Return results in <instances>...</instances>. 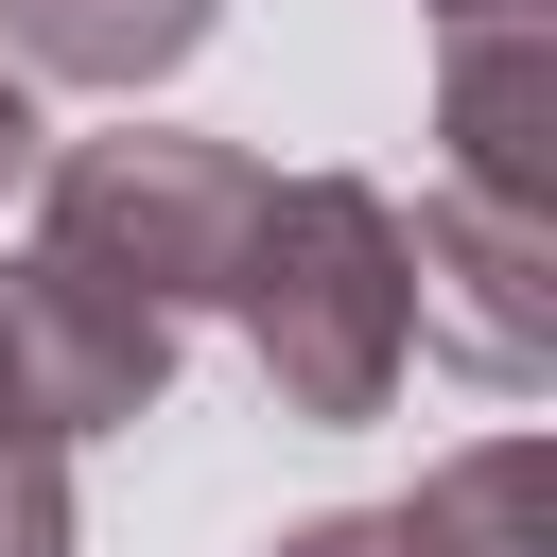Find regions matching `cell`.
I'll use <instances>...</instances> for the list:
<instances>
[{"label":"cell","mask_w":557,"mask_h":557,"mask_svg":"<svg viewBox=\"0 0 557 557\" xmlns=\"http://www.w3.org/2000/svg\"><path fill=\"white\" fill-rule=\"evenodd\" d=\"M418 17H435V35H453V17H557V0H418Z\"/></svg>","instance_id":"9"},{"label":"cell","mask_w":557,"mask_h":557,"mask_svg":"<svg viewBox=\"0 0 557 557\" xmlns=\"http://www.w3.org/2000/svg\"><path fill=\"white\" fill-rule=\"evenodd\" d=\"M400 261H418V348H453L487 400H540L557 383V226L540 209L418 191L400 209Z\"/></svg>","instance_id":"3"},{"label":"cell","mask_w":557,"mask_h":557,"mask_svg":"<svg viewBox=\"0 0 557 557\" xmlns=\"http://www.w3.org/2000/svg\"><path fill=\"white\" fill-rule=\"evenodd\" d=\"M209 17H226V0H0V70H17V87H104V104H139V87H174V70L209 52Z\"/></svg>","instance_id":"6"},{"label":"cell","mask_w":557,"mask_h":557,"mask_svg":"<svg viewBox=\"0 0 557 557\" xmlns=\"http://www.w3.org/2000/svg\"><path fill=\"white\" fill-rule=\"evenodd\" d=\"M261 557H557V453L540 435H470L435 453L400 505H313Z\"/></svg>","instance_id":"4"},{"label":"cell","mask_w":557,"mask_h":557,"mask_svg":"<svg viewBox=\"0 0 557 557\" xmlns=\"http://www.w3.org/2000/svg\"><path fill=\"white\" fill-rule=\"evenodd\" d=\"M226 331H244V366H261L278 418H313V435L383 418L400 366H418L400 191H366V174H261L244 261H226Z\"/></svg>","instance_id":"1"},{"label":"cell","mask_w":557,"mask_h":557,"mask_svg":"<svg viewBox=\"0 0 557 557\" xmlns=\"http://www.w3.org/2000/svg\"><path fill=\"white\" fill-rule=\"evenodd\" d=\"M244 209H261V157L244 139H191V122H104V139H52L35 157V261L104 278L122 313L191 331L226 313V261H244Z\"/></svg>","instance_id":"2"},{"label":"cell","mask_w":557,"mask_h":557,"mask_svg":"<svg viewBox=\"0 0 557 557\" xmlns=\"http://www.w3.org/2000/svg\"><path fill=\"white\" fill-rule=\"evenodd\" d=\"M0 557H70V435L35 418L17 331H0Z\"/></svg>","instance_id":"7"},{"label":"cell","mask_w":557,"mask_h":557,"mask_svg":"<svg viewBox=\"0 0 557 557\" xmlns=\"http://www.w3.org/2000/svg\"><path fill=\"white\" fill-rule=\"evenodd\" d=\"M35 157H52V122H35V87H17V70H0V191H17V174H35Z\"/></svg>","instance_id":"8"},{"label":"cell","mask_w":557,"mask_h":557,"mask_svg":"<svg viewBox=\"0 0 557 557\" xmlns=\"http://www.w3.org/2000/svg\"><path fill=\"white\" fill-rule=\"evenodd\" d=\"M435 139H453L435 191L557 226V17H453L435 35Z\"/></svg>","instance_id":"5"}]
</instances>
